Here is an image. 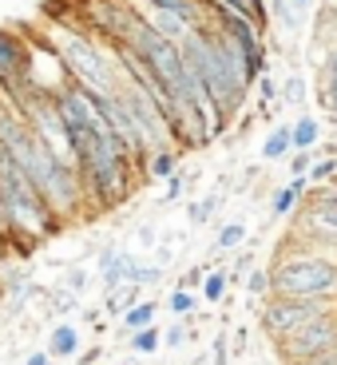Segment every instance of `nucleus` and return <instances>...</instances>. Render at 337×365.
I'll return each mask as SVG.
<instances>
[{"instance_id": "obj_1", "label": "nucleus", "mask_w": 337, "mask_h": 365, "mask_svg": "<svg viewBox=\"0 0 337 365\" xmlns=\"http://www.w3.org/2000/svg\"><path fill=\"white\" fill-rule=\"evenodd\" d=\"M44 40H48V48H52V56L60 60V68H64L76 83L100 91V96H111V91H115L119 68H115V60H111V52L91 36V32H83V28L72 24L68 16H48Z\"/></svg>"}, {"instance_id": "obj_2", "label": "nucleus", "mask_w": 337, "mask_h": 365, "mask_svg": "<svg viewBox=\"0 0 337 365\" xmlns=\"http://www.w3.org/2000/svg\"><path fill=\"white\" fill-rule=\"evenodd\" d=\"M0 215H4L9 235H28L36 242L64 227V219L48 207V199L36 191V182L28 179V171L9 151H0Z\"/></svg>"}, {"instance_id": "obj_3", "label": "nucleus", "mask_w": 337, "mask_h": 365, "mask_svg": "<svg viewBox=\"0 0 337 365\" xmlns=\"http://www.w3.org/2000/svg\"><path fill=\"white\" fill-rule=\"evenodd\" d=\"M270 294L286 298H337V258L318 250L282 255L270 266Z\"/></svg>"}, {"instance_id": "obj_4", "label": "nucleus", "mask_w": 337, "mask_h": 365, "mask_svg": "<svg viewBox=\"0 0 337 365\" xmlns=\"http://www.w3.org/2000/svg\"><path fill=\"white\" fill-rule=\"evenodd\" d=\"M329 310H337V298H286V294H270L262 314H258V322H262V329L278 341V338H286V334H294L298 326H306V322L321 318V314H329Z\"/></svg>"}, {"instance_id": "obj_5", "label": "nucleus", "mask_w": 337, "mask_h": 365, "mask_svg": "<svg viewBox=\"0 0 337 365\" xmlns=\"http://www.w3.org/2000/svg\"><path fill=\"white\" fill-rule=\"evenodd\" d=\"M274 346H278V357H282L286 365L310 361L313 354H321V349L337 346V310H329V314H321V318H313V322H306V326H298L294 334L278 338Z\"/></svg>"}, {"instance_id": "obj_6", "label": "nucleus", "mask_w": 337, "mask_h": 365, "mask_svg": "<svg viewBox=\"0 0 337 365\" xmlns=\"http://www.w3.org/2000/svg\"><path fill=\"white\" fill-rule=\"evenodd\" d=\"M298 227L318 242L337 247V182H321L310 191V202L298 210Z\"/></svg>"}, {"instance_id": "obj_7", "label": "nucleus", "mask_w": 337, "mask_h": 365, "mask_svg": "<svg viewBox=\"0 0 337 365\" xmlns=\"http://www.w3.org/2000/svg\"><path fill=\"white\" fill-rule=\"evenodd\" d=\"M310 9H313V0H270V16L278 20V28H282L286 36H298L301 28H306Z\"/></svg>"}, {"instance_id": "obj_8", "label": "nucleus", "mask_w": 337, "mask_h": 365, "mask_svg": "<svg viewBox=\"0 0 337 365\" xmlns=\"http://www.w3.org/2000/svg\"><path fill=\"white\" fill-rule=\"evenodd\" d=\"M306 191H310V179H306V175H294L286 187H278V191H274L270 215H274V219H286V215H294V210H298V202L306 199Z\"/></svg>"}, {"instance_id": "obj_9", "label": "nucleus", "mask_w": 337, "mask_h": 365, "mask_svg": "<svg viewBox=\"0 0 337 365\" xmlns=\"http://www.w3.org/2000/svg\"><path fill=\"white\" fill-rule=\"evenodd\" d=\"M80 329L72 326V322H60V326L48 334V354L52 357H76L80 354Z\"/></svg>"}, {"instance_id": "obj_10", "label": "nucleus", "mask_w": 337, "mask_h": 365, "mask_svg": "<svg viewBox=\"0 0 337 365\" xmlns=\"http://www.w3.org/2000/svg\"><path fill=\"white\" fill-rule=\"evenodd\" d=\"M318 139H321V123L310 115V111H301V115L290 123V147L294 151H313Z\"/></svg>"}, {"instance_id": "obj_11", "label": "nucleus", "mask_w": 337, "mask_h": 365, "mask_svg": "<svg viewBox=\"0 0 337 365\" xmlns=\"http://www.w3.org/2000/svg\"><path fill=\"white\" fill-rule=\"evenodd\" d=\"M175 167H179V151L175 147H155L143 163V179H171Z\"/></svg>"}, {"instance_id": "obj_12", "label": "nucleus", "mask_w": 337, "mask_h": 365, "mask_svg": "<svg viewBox=\"0 0 337 365\" xmlns=\"http://www.w3.org/2000/svg\"><path fill=\"white\" fill-rule=\"evenodd\" d=\"M143 16H147V24L159 28V32H163V36H171V40H182L195 28V24H187L182 16H175V12H159V9H143Z\"/></svg>"}, {"instance_id": "obj_13", "label": "nucleus", "mask_w": 337, "mask_h": 365, "mask_svg": "<svg viewBox=\"0 0 337 365\" xmlns=\"http://www.w3.org/2000/svg\"><path fill=\"white\" fill-rule=\"evenodd\" d=\"M294 147H290V123H282V128H274L270 135H266V143H262V159H286Z\"/></svg>"}, {"instance_id": "obj_14", "label": "nucleus", "mask_w": 337, "mask_h": 365, "mask_svg": "<svg viewBox=\"0 0 337 365\" xmlns=\"http://www.w3.org/2000/svg\"><path fill=\"white\" fill-rule=\"evenodd\" d=\"M159 346H163V329H159L155 322H151V326H143V329H131V349H135V354L151 357Z\"/></svg>"}, {"instance_id": "obj_15", "label": "nucleus", "mask_w": 337, "mask_h": 365, "mask_svg": "<svg viewBox=\"0 0 337 365\" xmlns=\"http://www.w3.org/2000/svg\"><path fill=\"white\" fill-rule=\"evenodd\" d=\"M227 282H230V270H207L202 274V302H222V294H227Z\"/></svg>"}, {"instance_id": "obj_16", "label": "nucleus", "mask_w": 337, "mask_h": 365, "mask_svg": "<svg viewBox=\"0 0 337 365\" xmlns=\"http://www.w3.org/2000/svg\"><path fill=\"white\" fill-rule=\"evenodd\" d=\"M155 310H159L155 302H135V306H128L119 318H123V326H128V329H143V326L155 322Z\"/></svg>"}, {"instance_id": "obj_17", "label": "nucleus", "mask_w": 337, "mask_h": 365, "mask_svg": "<svg viewBox=\"0 0 337 365\" xmlns=\"http://www.w3.org/2000/svg\"><path fill=\"white\" fill-rule=\"evenodd\" d=\"M278 91H282V100L290 103V108H301V103H306V76H301V72H290Z\"/></svg>"}, {"instance_id": "obj_18", "label": "nucleus", "mask_w": 337, "mask_h": 365, "mask_svg": "<svg viewBox=\"0 0 337 365\" xmlns=\"http://www.w3.org/2000/svg\"><path fill=\"white\" fill-rule=\"evenodd\" d=\"M333 175H337V155H326V159H313L306 179H310V187H321V182H333Z\"/></svg>"}, {"instance_id": "obj_19", "label": "nucleus", "mask_w": 337, "mask_h": 365, "mask_svg": "<svg viewBox=\"0 0 337 365\" xmlns=\"http://www.w3.org/2000/svg\"><path fill=\"white\" fill-rule=\"evenodd\" d=\"M242 238H247V222H227L219 230V238H214V250H238Z\"/></svg>"}, {"instance_id": "obj_20", "label": "nucleus", "mask_w": 337, "mask_h": 365, "mask_svg": "<svg viewBox=\"0 0 337 365\" xmlns=\"http://www.w3.org/2000/svg\"><path fill=\"white\" fill-rule=\"evenodd\" d=\"M195 306H199V298H195V290H187V286L171 290V298H167V310H171V314H179V318L195 314Z\"/></svg>"}, {"instance_id": "obj_21", "label": "nucleus", "mask_w": 337, "mask_h": 365, "mask_svg": "<svg viewBox=\"0 0 337 365\" xmlns=\"http://www.w3.org/2000/svg\"><path fill=\"white\" fill-rule=\"evenodd\" d=\"M318 103L337 115V72H321V83H318Z\"/></svg>"}, {"instance_id": "obj_22", "label": "nucleus", "mask_w": 337, "mask_h": 365, "mask_svg": "<svg viewBox=\"0 0 337 365\" xmlns=\"http://www.w3.org/2000/svg\"><path fill=\"white\" fill-rule=\"evenodd\" d=\"M247 290L250 294H254V298H270V270H254V274H250V278H247Z\"/></svg>"}, {"instance_id": "obj_23", "label": "nucleus", "mask_w": 337, "mask_h": 365, "mask_svg": "<svg viewBox=\"0 0 337 365\" xmlns=\"http://www.w3.org/2000/svg\"><path fill=\"white\" fill-rule=\"evenodd\" d=\"M214 215V199H202V202H191V210H187V219L195 222V227H202V222Z\"/></svg>"}, {"instance_id": "obj_24", "label": "nucleus", "mask_w": 337, "mask_h": 365, "mask_svg": "<svg viewBox=\"0 0 337 365\" xmlns=\"http://www.w3.org/2000/svg\"><path fill=\"white\" fill-rule=\"evenodd\" d=\"M191 338H195V334L187 326H171V329H167V338H163V346L167 349H179V346H187Z\"/></svg>"}, {"instance_id": "obj_25", "label": "nucleus", "mask_w": 337, "mask_h": 365, "mask_svg": "<svg viewBox=\"0 0 337 365\" xmlns=\"http://www.w3.org/2000/svg\"><path fill=\"white\" fill-rule=\"evenodd\" d=\"M313 159H318L313 151H294V159H290V175H306Z\"/></svg>"}, {"instance_id": "obj_26", "label": "nucleus", "mask_w": 337, "mask_h": 365, "mask_svg": "<svg viewBox=\"0 0 337 365\" xmlns=\"http://www.w3.org/2000/svg\"><path fill=\"white\" fill-rule=\"evenodd\" d=\"M254 83H258V91H262V103H270V100H274V96H278V83H274V80H270V76H266V72H262V76H258V80H254Z\"/></svg>"}, {"instance_id": "obj_27", "label": "nucleus", "mask_w": 337, "mask_h": 365, "mask_svg": "<svg viewBox=\"0 0 337 365\" xmlns=\"http://www.w3.org/2000/svg\"><path fill=\"white\" fill-rule=\"evenodd\" d=\"M301 365H337V346L321 349V354H313L310 361H301Z\"/></svg>"}, {"instance_id": "obj_28", "label": "nucleus", "mask_w": 337, "mask_h": 365, "mask_svg": "<svg viewBox=\"0 0 337 365\" xmlns=\"http://www.w3.org/2000/svg\"><path fill=\"white\" fill-rule=\"evenodd\" d=\"M52 361H56V357L48 354V349H36V354H28V357H24V365H52Z\"/></svg>"}, {"instance_id": "obj_29", "label": "nucleus", "mask_w": 337, "mask_h": 365, "mask_svg": "<svg viewBox=\"0 0 337 365\" xmlns=\"http://www.w3.org/2000/svg\"><path fill=\"white\" fill-rule=\"evenodd\" d=\"M163 182H167V202L182 195V179H179V175H171V179H163Z\"/></svg>"}, {"instance_id": "obj_30", "label": "nucleus", "mask_w": 337, "mask_h": 365, "mask_svg": "<svg viewBox=\"0 0 337 365\" xmlns=\"http://www.w3.org/2000/svg\"><path fill=\"white\" fill-rule=\"evenodd\" d=\"M56 310H76V294H56Z\"/></svg>"}, {"instance_id": "obj_31", "label": "nucleus", "mask_w": 337, "mask_h": 365, "mask_svg": "<svg viewBox=\"0 0 337 365\" xmlns=\"http://www.w3.org/2000/svg\"><path fill=\"white\" fill-rule=\"evenodd\" d=\"M83 282H88V270H76L72 278H68V286H72V290H80Z\"/></svg>"}, {"instance_id": "obj_32", "label": "nucleus", "mask_w": 337, "mask_h": 365, "mask_svg": "<svg viewBox=\"0 0 337 365\" xmlns=\"http://www.w3.org/2000/svg\"><path fill=\"white\" fill-rule=\"evenodd\" d=\"M250 365H262V361H250Z\"/></svg>"}]
</instances>
